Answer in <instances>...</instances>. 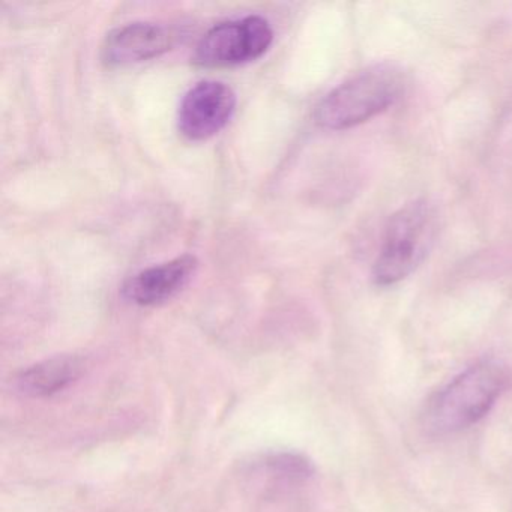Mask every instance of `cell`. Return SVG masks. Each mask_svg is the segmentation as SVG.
I'll list each match as a JSON object with an SVG mask.
<instances>
[{
	"instance_id": "obj_1",
	"label": "cell",
	"mask_w": 512,
	"mask_h": 512,
	"mask_svg": "<svg viewBox=\"0 0 512 512\" xmlns=\"http://www.w3.org/2000/svg\"><path fill=\"white\" fill-rule=\"evenodd\" d=\"M508 368L485 359L467 368L440 389L425 407V427L434 434H452L481 421L509 386Z\"/></svg>"
},
{
	"instance_id": "obj_2",
	"label": "cell",
	"mask_w": 512,
	"mask_h": 512,
	"mask_svg": "<svg viewBox=\"0 0 512 512\" xmlns=\"http://www.w3.org/2000/svg\"><path fill=\"white\" fill-rule=\"evenodd\" d=\"M403 76L388 65L356 74L332 89L316 109V121L326 130H347L370 121L394 106L403 94Z\"/></svg>"
},
{
	"instance_id": "obj_3",
	"label": "cell",
	"mask_w": 512,
	"mask_h": 512,
	"mask_svg": "<svg viewBox=\"0 0 512 512\" xmlns=\"http://www.w3.org/2000/svg\"><path fill=\"white\" fill-rule=\"evenodd\" d=\"M436 230V212L425 200L409 203L392 215L374 262V283L392 286L409 277L427 257Z\"/></svg>"
},
{
	"instance_id": "obj_4",
	"label": "cell",
	"mask_w": 512,
	"mask_h": 512,
	"mask_svg": "<svg viewBox=\"0 0 512 512\" xmlns=\"http://www.w3.org/2000/svg\"><path fill=\"white\" fill-rule=\"evenodd\" d=\"M274 41L268 20L260 16L218 23L197 44L194 62L205 68H227L262 58Z\"/></svg>"
},
{
	"instance_id": "obj_5",
	"label": "cell",
	"mask_w": 512,
	"mask_h": 512,
	"mask_svg": "<svg viewBox=\"0 0 512 512\" xmlns=\"http://www.w3.org/2000/svg\"><path fill=\"white\" fill-rule=\"evenodd\" d=\"M236 110V94L226 83L205 80L182 98L178 127L182 136L203 142L220 133Z\"/></svg>"
},
{
	"instance_id": "obj_6",
	"label": "cell",
	"mask_w": 512,
	"mask_h": 512,
	"mask_svg": "<svg viewBox=\"0 0 512 512\" xmlns=\"http://www.w3.org/2000/svg\"><path fill=\"white\" fill-rule=\"evenodd\" d=\"M176 35L169 28L157 23H128L113 29L104 38L101 59L109 67H127L158 58L169 52Z\"/></svg>"
},
{
	"instance_id": "obj_7",
	"label": "cell",
	"mask_w": 512,
	"mask_h": 512,
	"mask_svg": "<svg viewBox=\"0 0 512 512\" xmlns=\"http://www.w3.org/2000/svg\"><path fill=\"white\" fill-rule=\"evenodd\" d=\"M196 256L184 254L161 265L137 272L125 281L122 293L128 301L142 307H154L178 295L196 274Z\"/></svg>"
},
{
	"instance_id": "obj_8",
	"label": "cell",
	"mask_w": 512,
	"mask_h": 512,
	"mask_svg": "<svg viewBox=\"0 0 512 512\" xmlns=\"http://www.w3.org/2000/svg\"><path fill=\"white\" fill-rule=\"evenodd\" d=\"M83 373V361L77 356H56L26 368L17 376V388L28 397L58 394L76 382Z\"/></svg>"
}]
</instances>
